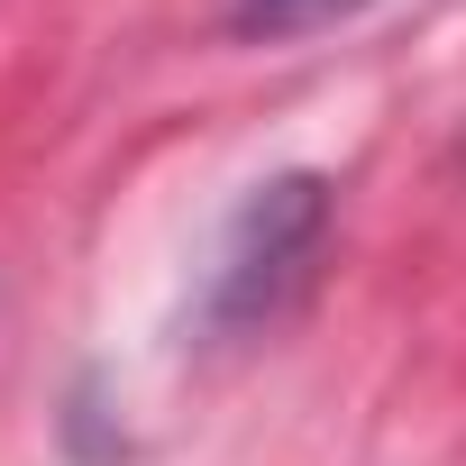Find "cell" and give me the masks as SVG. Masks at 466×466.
<instances>
[{
    "instance_id": "7a4b0ae2",
    "label": "cell",
    "mask_w": 466,
    "mask_h": 466,
    "mask_svg": "<svg viewBox=\"0 0 466 466\" xmlns=\"http://www.w3.org/2000/svg\"><path fill=\"white\" fill-rule=\"evenodd\" d=\"M366 0H228V28L238 37H311L329 19H357Z\"/></svg>"
},
{
    "instance_id": "6da1fadb",
    "label": "cell",
    "mask_w": 466,
    "mask_h": 466,
    "mask_svg": "<svg viewBox=\"0 0 466 466\" xmlns=\"http://www.w3.org/2000/svg\"><path fill=\"white\" fill-rule=\"evenodd\" d=\"M320 238H329V183H320V174H266L238 210H228L219 248H210V266H201L192 329H201V339H248V329H266V320L293 302V284L311 275Z\"/></svg>"
}]
</instances>
